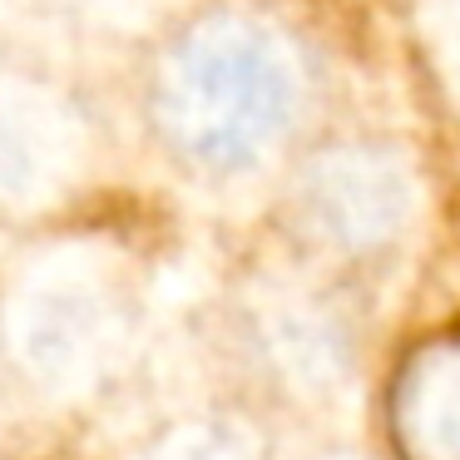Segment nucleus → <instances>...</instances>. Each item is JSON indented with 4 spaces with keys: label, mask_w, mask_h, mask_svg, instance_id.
I'll return each mask as SVG.
<instances>
[{
    "label": "nucleus",
    "mask_w": 460,
    "mask_h": 460,
    "mask_svg": "<svg viewBox=\"0 0 460 460\" xmlns=\"http://www.w3.org/2000/svg\"><path fill=\"white\" fill-rule=\"evenodd\" d=\"M302 104L292 40L248 11L193 15L144 75V124L179 169L238 179L258 169Z\"/></svg>",
    "instance_id": "nucleus-1"
},
{
    "label": "nucleus",
    "mask_w": 460,
    "mask_h": 460,
    "mask_svg": "<svg viewBox=\"0 0 460 460\" xmlns=\"http://www.w3.org/2000/svg\"><path fill=\"white\" fill-rule=\"evenodd\" d=\"M124 341V297L94 248L60 243V228L25 233L0 272V376L31 401L84 396L110 376Z\"/></svg>",
    "instance_id": "nucleus-2"
},
{
    "label": "nucleus",
    "mask_w": 460,
    "mask_h": 460,
    "mask_svg": "<svg viewBox=\"0 0 460 460\" xmlns=\"http://www.w3.org/2000/svg\"><path fill=\"white\" fill-rule=\"evenodd\" d=\"M94 119L84 94L40 55L0 50V228L50 233L84 199Z\"/></svg>",
    "instance_id": "nucleus-3"
},
{
    "label": "nucleus",
    "mask_w": 460,
    "mask_h": 460,
    "mask_svg": "<svg viewBox=\"0 0 460 460\" xmlns=\"http://www.w3.org/2000/svg\"><path fill=\"white\" fill-rule=\"evenodd\" d=\"M411 189L376 149L327 154L302 179V218L347 252L376 248L406 223Z\"/></svg>",
    "instance_id": "nucleus-4"
},
{
    "label": "nucleus",
    "mask_w": 460,
    "mask_h": 460,
    "mask_svg": "<svg viewBox=\"0 0 460 460\" xmlns=\"http://www.w3.org/2000/svg\"><path fill=\"white\" fill-rule=\"evenodd\" d=\"M391 426L406 460H460V332L426 341L406 361Z\"/></svg>",
    "instance_id": "nucleus-5"
},
{
    "label": "nucleus",
    "mask_w": 460,
    "mask_h": 460,
    "mask_svg": "<svg viewBox=\"0 0 460 460\" xmlns=\"http://www.w3.org/2000/svg\"><path fill=\"white\" fill-rule=\"evenodd\" d=\"M129 460H262L248 440H238L233 430L218 426H183L164 430V436L144 440Z\"/></svg>",
    "instance_id": "nucleus-6"
}]
</instances>
